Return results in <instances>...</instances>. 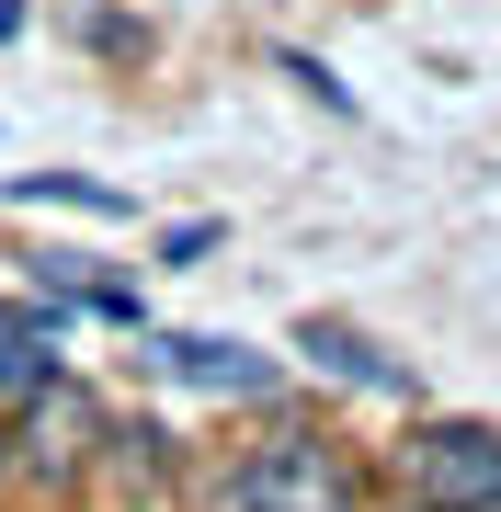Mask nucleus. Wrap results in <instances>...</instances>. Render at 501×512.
<instances>
[{
    "instance_id": "1",
    "label": "nucleus",
    "mask_w": 501,
    "mask_h": 512,
    "mask_svg": "<svg viewBox=\"0 0 501 512\" xmlns=\"http://www.w3.org/2000/svg\"><path fill=\"white\" fill-rule=\"evenodd\" d=\"M217 512H376V478H365V456L331 421H285V433H262L228 467Z\"/></svg>"
},
{
    "instance_id": "2",
    "label": "nucleus",
    "mask_w": 501,
    "mask_h": 512,
    "mask_svg": "<svg viewBox=\"0 0 501 512\" xmlns=\"http://www.w3.org/2000/svg\"><path fill=\"white\" fill-rule=\"evenodd\" d=\"M399 490L422 512H501V433L490 421H422L399 444Z\"/></svg>"
},
{
    "instance_id": "3",
    "label": "nucleus",
    "mask_w": 501,
    "mask_h": 512,
    "mask_svg": "<svg viewBox=\"0 0 501 512\" xmlns=\"http://www.w3.org/2000/svg\"><path fill=\"white\" fill-rule=\"evenodd\" d=\"M12 421H23V433H0V444H12V467H35V478H80V467H92V444L114 433V421L92 410V387H80V376H57L46 399H35V410H12Z\"/></svg>"
},
{
    "instance_id": "4",
    "label": "nucleus",
    "mask_w": 501,
    "mask_h": 512,
    "mask_svg": "<svg viewBox=\"0 0 501 512\" xmlns=\"http://www.w3.org/2000/svg\"><path fill=\"white\" fill-rule=\"evenodd\" d=\"M149 353H160V365L183 376V387H205V399H274V387H285V376L262 365L251 342H205V330H160Z\"/></svg>"
},
{
    "instance_id": "5",
    "label": "nucleus",
    "mask_w": 501,
    "mask_h": 512,
    "mask_svg": "<svg viewBox=\"0 0 501 512\" xmlns=\"http://www.w3.org/2000/svg\"><path fill=\"white\" fill-rule=\"evenodd\" d=\"M297 353H319V365H331L342 387H376V399H410V365H388V353H376V342H365L353 319H308V330H297Z\"/></svg>"
},
{
    "instance_id": "6",
    "label": "nucleus",
    "mask_w": 501,
    "mask_h": 512,
    "mask_svg": "<svg viewBox=\"0 0 501 512\" xmlns=\"http://www.w3.org/2000/svg\"><path fill=\"white\" fill-rule=\"evenodd\" d=\"M12 205H80V217H137V194H114V183H80V171H23Z\"/></svg>"
},
{
    "instance_id": "7",
    "label": "nucleus",
    "mask_w": 501,
    "mask_h": 512,
    "mask_svg": "<svg viewBox=\"0 0 501 512\" xmlns=\"http://www.w3.org/2000/svg\"><path fill=\"white\" fill-rule=\"evenodd\" d=\"M57 376H69V365H57L46 342H0V421H12V410H35Z\"/></svg>"
},
{
    "instance_id": "8",
    "label": "nucleus",
    "mask_w": 501,
    "mask_h": 512,
    "mask_svg": "<svg viewBox=\"0 0 501 512\" xmlns=\"http://www.w3.org/2000/svg\"><path fill=\"white\" fill-rule=\"evenodd\" d=\"M205 251H217V217H194V228H171V239H160V262H205Z\"/></svg>"
},
{
    "instance_id": "9",
    "label": "nucleus",
    "mask_w": 501,
    "mask_h": 512,
    "mask_svg": "<svg viewBox=\"0 0 501 512\" xmlns=\"http://www.w3.org/2000/svg\"><path fill=\"white\" fill-rule=\"evenodd\" d=\"M0 478H12V456H0Z\"/></svg>"
},
{
    "instance_id": "10",
    "label": "nucleus",
    "mask_w": 501,
    "mask_h": 512,
    "mask_svg": "<svg viewBox=\"0 0 501 512\" xmlns=\"http://www.w3.org/2000/svg\"><path fill=\"white\" fill-rule=\"evenodd\" d=\"M410 512H422V501H410Z\"/></svg>"
}]
</instances>
